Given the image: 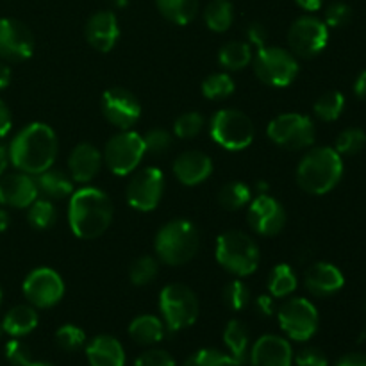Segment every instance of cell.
<instances>
[{
    "label": "cell",
    "instance_id": "6da1fadb",
    "mask_svg": "<svg viewBox=\"0 0 366 366\" xmlns=\"http://www.w3.org/2000/svg\"><path fill=\"white\" fill-rule=\"evenodd\" d=\"M9 161L29 175H39L52 168L57 156V136L50 125L34 122L21 129L9 147Z\"/></svg>",
    "mask_w": 366,
    "mask_h": 366
},
{
    "label": "cell",
    "instance_id": "7a4b0ae2",
    "mask_svg": "<svg viewBox=\"0 0 366 366\" xmlns=\"http://www.w3.org/2000/svg\"><path fill=\"white\" fill-rule=\"evenodd\" d=\"M68 222L77 238H99L113 222V202L102 189L93 186L77 189L70 197Z\"/></svg>",
    "mask_w": 366,
    "mask_h": 366
},
{
    "label": "cell",
    "instance_id": "3957f363",
    "mask_svg": "<svg viewBox=\"0 0 366 366\" xmlns=\"http://www.w3.org/2000/svg\"><path fill=\"white\" fill-rule=\"evenodd\" d=\"M343 175V159L331 147L310 150L297 168V182L311 195H325L338 186Z\"/></svg>",
    "mask_w": 366,
    "mask_h": 366
},
{
    "label": "cell",
    "instance_id": "277c9868",
    "mask_svg": "<svg viewBox=\"0 0 366 366\" xmlns=\"http://www.w3.org/2000/svg\"><path fill=\"white\" fill-rule=\"evenodd\" d=\"M154 247H156L157 257L164 264H170V267L186 264L195 257L199 250V232L192 222L177 218L164 224L157 231Z\"/></svg>",
    "mask_w": 366,
    "mask_h": 366
},
{
    "label": "cell",
    "instance_id": "5b68a950",
    "mask_svg": "<svg viewBox=\"0 0 366 366\" xmlns=\"http://www.w3.org/2000/svg\"><path fill=\"white\" fill-rule=\"evenodd\" d=\"M259 247L242 231H225L217 239V261L222 268L238 277L254 274L259 267Z\"/></svg>",
    "mask_w": 366,
    "mask_h": 366
},
{
    "label": "cell",
    "instance_id": "8992f818",
    "mask_svg": "<svg viewBox=\"0 0 366 366\" xmlns=\"http://www.w3.org/2000/svg\"><path fill=\"white\" fill-rule=\"evenodd\" d=\"M159 311L168 331L192 327L199 318V300L184 285H168L159 293Z\"/></svg>",
    "mask_w": 366,
    "mask_h": 366
},
{
    "label": "cell",
    "instance_id": "52a82bcc",
    "mask_svg": "<svg viewBox=\"0 0 366 366\" xmlns=\"http://www.w3.org/2000/svg\"><path fill=\"white\" fill-rule=\"evenodd\" d=\"M211 138L214 143L227 150H243L254 142L252 120L238 109H220L213 114L209 125Z\"/></svg>",
    "mask_w": 366,
    "mask_h": 366
},
{
    "label": "cell",
    "instance_id": "ba28073f",
    "mask_svg": "<svg viewBox=\"0 0 366 366\" xmlns=\"http://www.w3.org/2000/svg\"><path fill=\"white\" fill-rule=\"evenodd\" d=\"M254 74L264 84L285 88L295 81L299 74V61L288 50L279 46H263L254 57Z\"/></svg>",
    "mask_w": 366,
    "mask_h": 366
},
{
    "label": "cell",
    "instance_id": "9c48e42d",
    "mask_svg": "<svg viewBox=\"0 0 366 366\" xmlns=\"http://www.w3.org/2000/svg\"><path fill=\"white\" fill-rule=\"evenodd\" d=\"M268 138L286 150H304L315 143V124L300 113H285L268 125Z\"/></svg>",
    "mask_w": 366,
    "mask_h": 366
},
{
    "label": "cell",
    "instance_id": "30bf717a",
    "mask_svg": "<svg viewBox=\"0 0 366 366\" xmlns=\"http://www.w3.org/2000/svg\"><path fill=\"white\" fill-rule=\"evenodd\" d=\"M145 154L143 136L134 131H122L107 142L102 157L104 163L114 175L124 177L139 167Z\"/></svg>",
    "mask_w": 366,
    "mask_h": 366
},
{
    "label": "cell",
    "instance_id": "8fae6325",
    "mask_svg": "<svg viewBox=\"0 0 366 366\" xmlns=\"http://www.w3.org/2000/svg\"><path fill=\"white\" fill-rule=\"evenodd\" d=\"M277 320L282 332L293 342H307L318 331V311L313 304L302 297L290 299L279 307Z\"/></svg>",
    "mask_w": 366,
    "mask_h": 366
},
{
    "label": "cell",
    "instance_id": "7c38bea8",
    "mask_svg": "<svg viewBox=\"0 0 366 366\" xmlns=\"http://www.w3.org/2000/svg\"><path fill=\"white\" fill-rule=\"evenodd\" d=\"M329 27L317 16H300L292 24L288 31V43L295 57L318 56L327 46Z\"/></svg>",
    "mask_w": 366,
    "mask_h": 366
},
{
    "label": "cell",
    "instance_id": "4fadbf2b",
    "mask_svg": "<svg viewBox=\"0 0 366 366\" xmlns=\"http://www.w3.org/2000/svg\"><path fill=\"white\" fill-rule=\"evenodd\" d=\"M164 192V175L159 168H143L136 172L132 179L129 181L125 195H127L129 204L136 211H149L156 209L157 204L161 202V197Z\"/></svg>",
    "mask_w": 366,
    "mask_h": 366
},
{
    "label": "cell",
    "instance_id": "5bb4252c",
    "mask_svg": "<svg viewBox=\"0 0 366 366\" xmlns=\"http://www.w3.org/2000/svg\"><path fill=\"white\" fill-rule=\"evenodd\" d=\"M24 293L32 306L46 310V307L56 306L63 299L64 282L52 268H36L25 277Z\"/></svg>",
    "mask_w": 366,
    "mask_h": 366
},
{
    "label": "cell",
    "instance_id": "9a60e30c",
    "mask_svg": "<svg viewBox=\"0 0 366 366\" xmlns=\"http://www.w3.org/2000/svg\"><path fill=\"white\" fill-rule=\"evenodd\" d=\"M102 113L111 125L129 131L142 117V104L129 89L111 88L102 95Z\"/></svg>",
    "mask_w": 366,
    "mask_h": 366
},
{
    "label": "cell",
    "instance_id": "2e32d148",
    "mask_svg": "<svg viewBox=\"0 0 366 366\" xmlns=\"http://www.w3.org/2000/svg\"><path fill=\"white\" fill-rule=\"evenodd\" d=\"M247 220L257 234L277 236L286 225V211L277 199L261 193L257 199L250 200Z\"/></svg>",
    "mask_w": 366,
    "mask_h": 366
},
{
    "label": "cell",
    "instance_id": "e0dca14e",
    "mask_svg": "<svg viewBox=\"0 0 366 366\" xmlns=\"http://www.w3.org/2000/svg\"><path fill=\"white\" fill-rule=\"evenodd\" d=\"M34 54L31 29L14 18L0 20V57L6 61H25Z\"/></svg>",
    "mask_w": 366,
    "mask_h": 366
},
{
    "label": "cell",
    "instance_id": "ac0fdd59",
    "mask_svg": "<svg viewBox=\"0 0 366 366\" xmlns=\"http://www.w3.org/2000/svg\"><path fill=\"white\" fill-rule=\"evenodd\" d=\"M249 361L250 366H292L293 349L282 336L264 335L250 349Z\"/></svg>",
    "mask_w": 366,
    "mask_h": 366
},
{
    "label": "cell",
    "instance_id": "d6986e66",
    "mask_svg": "<svg viewBox=\"0 0 366 366\" xmlns=\"http://www.w3.org/2000/svg\"><path fill=\"white\" fill-rule=\"evenodd\" d=\"M38 184L29 174L18 172L0 179V204L16 209H25L38 199Z\"/></svg>",
    "mask_w": 366,
    "mask_h": 366
},
{
    "label": "cell",
    "instance_id": "ffe728a7",
    "mask_svg": "<svg viewBox=\"0 0 366 366\" xmlns=\"http://www.w3.org/2000/svg\"><path fill=\"white\" fill-rule=\"evenodd\" d=\"M86 39L99 52H109L120 38V27L114 13L99 11L86 24Z\"/></svg>",
    "mask_w": 366,
    "mask_h": 366
},
{
    "label": "cell",
    "instance_id": "44dd1931",
    "mask_svg": "<svg viewBox=\"0 0 366 366\" xmlns=\"http://www.w3.org/2000/svg\"><path fill=\"white\" fill-rule=\"evenodd\" d=\"M211 174H213V161L207 154L189 150L175 157L174 175L184 186L202 184Z\"/></svg>",
    "mask_w": 366,
    "mask_h": 366
},
{
    "label": "cell",
    "instance_id": "7402d4cb",
    "mask_svg": "<svg viewBox=\"0 0 366 366\" xmlns=\"http://www.w3.org/2000/svg\"><path fill=\"white\" fill-rule=\"evenodd\" d=\"M345 285V277L338 267L331 263H315L306 272V288L315 297H331Z\"/></svg>",
    "mask_w": 366,
    "mask_h": 366
},
{
    "label": "cell",
    "instance_id": "603a6c76",
    "mask_svg": "<svg viewBox=\"0 0 366 366\" xmlns=\"http://www.w3.org/2000/svg\"><path fill=\"white\" fill-rule=\"evenodd\" d=\"M102 154L92 143H79L68 157V172L77 182H89L97 177L102 167Z\"/></svg>",
    "mask_w": 366,
    "mask_h": 366
},
{
    "label": "cell",
    "instance_id": "cb8c5ba5",
    "mask_svg": "<svg viewBox=\"0 0 366 366\" xmlns=\"http://www.w3.org/2000/svg\"><path fill=\"white\" fill-rule=\"evenodd\" d=\"M89 366H125V350L114 336H95L86 345Z\"/></svg>",
    "mask_w": 366,
    "mask_h": 366
},
{
    "label": "cell",
    "instance_id": "d4e9b609",
    "mask_svg": "<svg viewBox=\"0 0 366 366\" xmlns=\"http://www.w3.org/2000/svg\"><path fill=\"white\" fill-rule=\"evenodd\" d=\"M224 342L227 345L232 365L243 366L249 361L250 352V332L243 322L231 320L224 329Z\"/></svg>",
    "mask_w": 366,
    "mask_h": 366
},
{
    "label": "cell",
    "instance_id": "484cf974",
    "mask_svg": "<svg viewBox=\"0 0 366 366\" xmlns=\"http://www.w3.org/2000/svg\"><path fill=\"white\" fill-rule=\"evenodd\" d=\"M167 325L161 318L154 315H142L136 317L129 325V336L134 340L138 345H156L164 338Z\"/></svg>",
    "mask_w": 366,
    "mask_h": 366
},
{
    "label": "cell",
    "instance_id": "4316f807",
    "mask_svg": "<svg viewBox=\"0 0 366 366\" xmlns=\"http://www.w3.org/2000/svg\"><path fill=\"white\" fill-rule=\"evenodd\" d=\"M38 311L34 310V306H14L4 317L2 329L13 338H21L34 331L38 327Z\"/></svg>",
    "mask_w": 366,
    "mask_h": 366
},
{
    "label": "cell",
    "instance_id": "83f0119b",
    "mask_svg": "<svg viewBox=\"0 0 366 366\" xmlns=\"http://www.w3.org/2000/svg\"><path fill=\"white\" fill-rule=\"evenodd\" d=\"M36 184H38L39 192L50 199H64V197H70L74 193L71 177H68L64 172L56 170V168L41 172L36 179Z\"/></svg>",
    "mask_w": 366,
    "mask_h": 366
},
{
    "label": "cell",
    "instance_id": "f1b7e54d",
    "mask_svg": "<svg viewBox=\"0 0 366 366\" xmlns=\"http://www.w3.org/2000/svg\"><path fill=\"white\" fill-rule=\"evenodd\" d=\"M159 13L175 25H188L199 11V0H156Z\"/></svg>",
    "mask_w": 366,
    "mask_h": 366
},
{
    "label": "cell",
    "instance_id": "f546056e",
    "mask_svg": "<svg viewBox=\"0 0 366 366\" xmlns=\"http://www.w3.org/2000/svg\"><path fill=\"white\" fill-rule=\"evenodd\" d=\"M204 21L207 29L214 32H225L234 21V7L231 0H211L204 11Z\"/></svg>",
    "mask_w": 366,
    "mask_h": 366
},
{
    "label": "cell",
    "instance_id": "4dcf8cb0",
    "mask_svg": "<svg viewBox=\"0 0 366 366\" xmlns=\"http://www.w3.org/2000/svg\"><path fill=\"white\" fill-rule=\"evenodd\" d=\"M218 61L225 70H243L252 61V49L245 41H229L220 49Z\"/></svg>",
    "mask_w": 366,
    "mask_h": 366
},
{
    "label": "cell",
    "instance_id": "1f68e13d",
    "mask_svg": "<svg viewBox=\"0 0 366 366\" xmlns=\"http://www.w3.org/2000/svg\"><path fill=\"white\" fill-rule=\"evenodd\" d=\"M297 290V275L290 264H275L268 275V292L275 299H286Z\"/></svg>",
    "mask_w": 366,
    "mask_h": 366
},
{
    "label": "cell",
    "instance_id": "d6a6232c",
    "mask_svg": "<svg viewBox=\"0 0 366 366\" xmlns=\"http://www.w3.org/2000/svg\"><path fill=\"white\" fill-rule=\"evenodd\" d=\"M250 200H252V192L245 182L232 181L222 186L220 192H218V202L227 211L242 209L247 204H250Z\"/></svg>",
    "mask_w": 366,
    "mask_h": 366
},
{
    "label": "cell",
    "instance_id": "836d02e7",
    "mask_svg": "<svg viewBox=\"0 0 366 366\" xmlns=\"http://www.w3.org/2000/svg\"><path fill=\"white\" fill-rule=\"evenodd\" d=\"M343 109H345V97L340 92H327L313 106V113L322 122H335L342 117Z\"/></svg>",
    "mask_w": 366,
    "mask_h": 366
},
{
    "label": "cell",
    "instance_id": "e575fe53",
    "mask_svg": "<svg viewBox=\"0 0 366 366\" xmlns=\"http://www.w3.org/2000/svg\"><path fill=\"white\" fill-rule=\"evenodd\" d=\"M234 81L229 74L220 71V74H211L209 77L204 79L202 93L209 100H224L234 93Z\"/></svg>",
    "mask_w": 366,
    "mask_h": 366
},
{
    "label": "cell",
    "instance_id": "d590c367",
    "mask_svg": "<svg viewBox=\"0 0 366 366\" xmlns=\"http://www.w3.org/2000/svg\"><path fill=\"white\" fill-rule=\"evenodd\" d=\"M27 220L29 224L34 229H50L56 224V207L50 200L46 199H36L34 202L29 206L27 211Z\"/></svg>",
    "mask_w": 366,
    "mask_h": 366
},
{
    "label": "cell",
    "instance_id": "8d00e7d4",
    "mask_svg": "<svg viewBox=\"0 0 366 366\" xmlns=\"http://www.w3.org/2000/svg\"><path fill=\"white\" fill-rule=\"evenodd\" d=\"M159 264L152 256H142L129 268V277L134 286H147L157 277Z\"/></svg>",
    "mask_w": 366,
    "mask_h": 366
},
{
    "label": "cell",
    "instance_id": "74e56055",
    "mask_svg": "<svg viewBox=\"0 0 366 366\" xmlns=\"http://www.w3.org/2000/svg\"><path fill=\"white\" fill-rule=\"evenodd\" d=\"M366 145V134L361 129L350 127L345 129L338 134L336 138V147L335 150L340 156H356Z\"/></svg>",
    "mask_w": 366,
    "mask_h": 366
},
{
    "label": "cell",
    "instance_id": "f35d334b",
    "mask_svg": "<svg viewBox=\"0 0 366 366\" xmlns=\"http://www.w3.org/2000/svg\"><path fill=\"white\" fill-rule=\"evenodd\" d=\"M224 302L231 311H243L250 304V290L239 279L229 282L224 288Z\"/></svg>",
    "mask_w": 366,
    "mask_h": 366
},
{
    "label": "cell",
    "instance_id": "ab89813d",
    "mask_svg": "<svg viewBox=\"0 0 366 366\" xmlns=\"http://www.w3.org/2000/svg\"><path fill=\"white\" fill-rule=\"evenodd\" d=\"M206 122H204V117L197 111H192V113H184L175 120L174 124V132L177 138L188 139L195 138L197 134H200V131L204 129Z\"/></svg>",
    "mask_w": 366,
    "mask_h": 366
},
{
    "label": "cell",
    "instance_id": "60d3db41",
    "mask_svg": "<svg viewBox=\"0 0 366 366\" xmlns=\"http://www.w3.org/2000/svg\"><path fill=\"white\" fill-rule=\"evenodd\" d=\"M56 342L66 352H75V350L82 349L86 343V335L81 327L74 324H66L63 327L57 329Z\"/></svg>",
    "mask_w": 366,
    "mask_h": 366
},
{
    "label": "cell",
    "instance_id": "b9f144b4",
    "mask_svg": "<svg viewBox=\"0 0 366 366\" xmlns=\"http://www.w3.org/2000/svg\"><path fill=\"white\" fill-rule=\"evenodd\" d=\"M182 366H234L227 354L217 349H202L186 360Z\"/></svg>",
    "mask_w": 366,
    "mask_h": 366
},
{
    "label": "cell",
    "instance_id": "7bdbcfd3",
    "mask_svg": "<svg viewBox=\"0 0 366 366\" xmlns=\"http://www.w3.org/2000/svg\"><path fill=\"white\" fill-rule=\"evenodd\" d=\"M143 143H145V152L163 156L172 147V136L164 129H152L143 136Z\"/></svg>",
    "mask_w": 366,
    "mask_h": 366
},
{
    "label": "cell",
    "instance_id": "ee69618b",
    "mask_svg": "<svg viewBox=\"0 0 366 366\" xmlns=\"http://www.w3.org/2000/svg\"><path fill=\"white\" fill-rule=\"evenodd\" d=\"M6 357L13 366H31L34 363V361H32L31 349L18 338L7 342Z\"/></svg>",
    "mask_w": 366,
    "mask_h": 366
},
{
    "label": "cell",
    "instance_id": "f6af8a7d",
    "mask_svg": "<svg viewBox=\"0 0 366 366\" xmlns=\"http://www.w3.org/2000/svg\"><path fill=\"white\" fill-rule=\"evenodd\" d=\"M352 18V9L343 2H335L325 9V25L327 27H343Z\"/></svg>",
    "mask_w": 366,
    "mask_h": 366
},
{
    "label": "cell",
    "instance_id": "bcb514c9",
    "mask_svg": "<svg viewBox=\"0 0 366 366\" xmlns=\"http://www.w3.org/2000/svg\"><path fill=\"white\" fill-rule=\"evenodd\" d=\"M134 366H175V360L167 350L150 349L136 357Z\"/></svg>",
    "mask_w": 366,
    "mask_h": 366
},
{
    "label": "cell",
    "instance_id": "7dc6e473",
    "mask_svg": "<svg viewBox=\"0 0 366 366\" xmlns=\"http://www.w3.org/2000/svg\"><path fill=\"white\" fill-rule=\"evenodd\" d=\"M297 366H327V356L322 352L317 347H306V349L299 350L297 356H293Z\"/></svg>",
    "mask_w": 366,
    "mask_h": 366
},
{
    "label": "cell",
    "instance_id": "c3c4849f",
    "mask_svg": "<svg viewBox=\"0 0 366 366\" xmlns=\"http://www.w3.org/2000/svg\"><path fill=\"white\" fill-rule=\"evenodd\" d=\"M247 39H249V45L257 46V50L267 46V41H268L267 27H264L263 24H259V21H252V24H249V27H247Z\"/></svg>",
    "mask_w": 366,
    "mask_h": 366
},
{
    "label": "cell",
    "instance_id": "681fc988",
    "mask_svg": "<svg viewBox=\"0 0 366 366\" xmlns=\"http://www.w3.org/2000/svg\"><path fill=\"white\" fill-rule=\"evenodd\" d=\"M11 125H13V118H11L9 107L0 100V138L7 136V132L11 131Z\"/></svg>",
    "mask_w": 366,
    "mask_h": 366
},
{
    "label": "cell",
    "instance_id": "f907efd6",
    "mask_svg": "<svg viewBox=\"0 0 366 366\" xmlns=\"http://www.w3.org/2000/svg\"><path fill=\"white\" fill-rule=\"evenodd\" d=\"M256 307L263 317H272L275 313V306H274V299L272 295H259L256 299Z\"/></svg>",
    "mask_w": 366,
    "mask_h": 366
},
{
    "label": "cell",
    "instance_id": "816d5d0a",
    "mask_svg": "<svg viewBox=\"0 0 366 366\" xmlns=\"http://www.w3.org/2000/svg\"><path fill=\"white\" fill-rule=\"evenodd\" d=\"M336 366H366V354L365 352H350L343 356L336 363Z\"/></svg>",
    "mask_w": 366,
    "mask_h": 366
},
{
    "label": "cell",
    "instance_id": "f5cc1de1",
    "mask_svg": "<svg viewBox=\"0 0 366 366\" xmlns=\"http://www.w3.org/2000/svg\"><path fill=\"white\" fill-rule=\"evenodd\" d=\"M354 93H356L360 99H366V70L361 71L360 77L354 82Z\"/></svg>",
    "mask_w": 366,
    "mask_h": 366
},
{
    "label": "cell",
    "instance_id": "db71d44e",
    "mask_svg": "<svg viewBox=\"0 0 366 366\" xmlns=\"http://www.w3.org/2000/svg\"><path fill=\"white\" fill-rule=\"evenodd\" d=\"M299 4V7H302L304 11H318L322 6H324V0H295Z\"/></svg>",
    "mask_w": 366,
    "mask_h": 366
},
{
    "label": "cell",
    "instance_id": "11a10c76",
    "mask_svg": "<svg viewBox=\"0 0 366 366\" xmlns=\"http://www.w3.org/2000/svg\"><path fill=\"white\" fill-rule=\"evenodd\" d=\"M11 82V70L7 64L0 63V89L7 88V84Z\"/></svg>",
    "mask_w": 366,
    "mask_h": 366
},
{
    "label": "cell",
    "instance_id": "9f6ffc18",
    "mask_svg": "<svg viewBox=\"0 0 366 366\" xmlns=\"http://www.w3.org/2000/svg\"><path fill=\"white\" fill-rule=\"evenodd\" d=\"M7 164H9V152H7L6 147L0 145V177H2V174L6 172Z\"/></svg>",
    "mask_w": 366,
    "mask_h": 366
},
{
    "label": "cell",
    "instance_id": "6f0895ef",
    "mask_svg": "<svg viewBox=\"0 0 366 366\" xmlns=\"http://www.w3.org/2000/svg\"><path fill=\"white\" fill-rule=\"evenodd\" d=\"M7 227H9V214H7V211L0 209V232L6 231Z\"/></svg>",
    "mask_w": 366,
    "mask_h": 366
},
{
    "label": "cell",
    "instance_id": "680465c9",
    "mask_svg": "<svg viewBox=\"0 0 366 366\" xmlns=\"http://www.w3.org/2000/svg\"><path fill=\"white\" fill-rule=\"evenodd\" d=\"M31 366H54V365L45 363V361H34V363H32Z\"/></svg>",
    "mask_w": 366,
    "mask_h": 366
},
{
    "label": "cell",
    "instance_id": "91938a15",
    "mask_svg": "<svg viewBox=\"0 0 366 366\" xmlns=\"http://www.w3.org/2000/svg\"><path fill=\"white\" fill-rule=\"evenodd\" d=\"M365 306H366V300H365ZM360 342H366V325H365L363 332H361V336H360Z\"/></svg>",
    "mask_w": 366,
    "mask_h": 366
},
{
    "label": "cell",
    "instance_id": "94428289",
    "mask_svg": "<svg viewBox=\"0 0 366 366\" xmlns=\"http://www.w3.org/2000/svg\"><path fill=\"white\" fill-rule=\"evenodd\" d=\"M117 4L120 7H124V6H127V0H117Z\"/></svg>",
    "mask_w": 366,
    "mask_h": 366
},
{
    "label": "cell",
    "instance_id": "6125c7cd",
    "mask_svg": "<svg viewBox=\"0 0 366 366\" xmlns=\"http://www.w3.org/2000/svg\"><path fill=\"white\" fill-rule=\"evenodd\" d=\"M0 304H2V288H0Z\"/></svg>",
    "mask_w": 366,
    "mask_h": 366
},
{
    "label": "cell",
    "instance_id": "be15d7a7",
    "mask_svg": "<svg viewBox=\"0 0 366 366\" xmlns=\"http://www.w3.org/2000/svg\"><path fill=\"white\" fill-rule=\"evenodd\" d=\"M2 332H4V329H2V324H0V336H2Z\"/></svg>",
    "mask_w": 366,
    "mask_h": 366
}]
</instances>
